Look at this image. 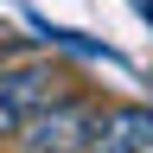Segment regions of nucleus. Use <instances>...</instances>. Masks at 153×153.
<instances>
[{"label": "nucleus", "instance_id": "nucleus-1", "mask_svg": "<svg viewBox=\"0 0 153 153\" xmlns=\"http://www.w3.org/2000/svg\"><path fill=\"white\" fill-rule=\"evenodd\" d=\"M102 96L89 89H57L51 102H38L19 128V140L7 153H89L96 147V128H102Z\"/></svg>", "mask_w": 153, "mask_h": 153}, {"label": "nucleus", "instance_id": "nucleus-2", "mask_svg": "<svg viewBox=\"0 0 153 153\" xmlns=\"http://www.w3.org/2000/svg\"><path fill=\"white\" fill-rule=\"evenodd\" d=\"M64 64H45V57H26V64H0V153L19 140V128H26V115L38 102H51L57 89H64Z\"/></svg>", "mask_w": 153, "mask_h": 153}, {"label": "nucleus", "instance_id": "nucleus-3", "mask_svg": "<svg viewBox=\"0 0 153 153\" xmlns=\"http://www.w3.org/2000/svg\"><path fill=\"white\" fill-rule=\"evenodd\" d=\"M153 147V102H115L102 108V128H96L89 153H147Z\"/></svg>", "mask_w": 153, "mask_h": 153}, {"label": "nucleus", "instance_id": "nucleus-4", "mask_svg": "<svg viewBox=\"0 0 153 153\" xmlns=\"http://www.w3.org/2000/svg\"><path fill=\"white\" fill-rule=\"evenodd\" d=\"M0 64H7V51H0Z\"/></svg>", "mask_w": 153, "mask_h": 153}, {"label": "nucleus", "instance_id": "nucleus-5", "mask_svg": "<svg viewBox=\"0 0 153 153\" xmlns=\"http://www.w3.org/2000/svg\"><path fill=\"white\" fill-rule=\"evenodd\" d=\"M147 153H153V147H147Z\"/></svg>", "mask_w": 153, "mask_h": 153}]
</instances>
